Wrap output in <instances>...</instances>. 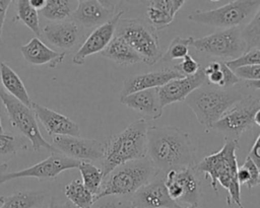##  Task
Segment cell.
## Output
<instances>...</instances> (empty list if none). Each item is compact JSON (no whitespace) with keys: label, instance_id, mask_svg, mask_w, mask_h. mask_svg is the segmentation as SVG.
I'll return each instance as SVG.
<instances>
[{"label":"cell","instance_id":"1","mask_svg":"<svg viewBox=\"0 0 260 208\" xmlns=\"http://www.w3.org/2000/svg\"><path fill=\"white\" fill-rule=\"evenodd\" d=\"M147 157L160 172L195 165L189 135L174 126H148Z\"/></svg>","mask_w":260,"mask_h":208},{"label":"cell","instance_id":"2","mask_svg":"<svg viewBox=\"0 0 260 208\" xmlns=\"http://www.w3.org/2000/svg\"><path fill=\"white\" fill-rule=\"evenodd\" d=\"M239 146L238 140L224 138L222 147L194 165L197 171L204 174V178H209L210 186L217 194L219 184L226 190L228 204H236L239 208H245L241 199V185L238 181V161L236 151Z\"/></svg>","mask_w":260,"mask_h":208},{"label":"cell","instance_id":"3","mask_svg":"<svg viewBox=\"0 0 260 208\" xmlns=\"http://www.w3.org/2000/svg\"><path fill=\"white\" fill-rule=\"evenodd\" d=\"M147 122L139 119L104 142L101 166L104 178L123 163L147 157Z\"/></svg>","mask_w":260,"mask_h":208},{"label":"cell","instance_id":"4","mask_svg":"<svg viewBox=\"0 0 260 208\" xmlns=\"http://www.w3.org/2000/svg\"><path fill=\"white\" fill-rule=\"evenodd\" d=\"M159 172L148 157L123 163L104 178L94 201L105 196L131 197Z\"/></svg>","mask_w":260,"mask_h":208},{"label":"cell","instance_id":"5","mask_svg":"<svg viewBox=\"0 0 260 208\" xmlns=\"http://www.w3.org/2000/svg\"><path fill=\"white\" fill-rule=\"evenodd\" d=\"M242 97L243 95L238 90L204 83L193 90L185 100L194 113L197 121L208 131L212 128L213 124Z\"/></svg>","mask_w":260,"mask_h":208},{"label":"cell","instance_id":"6","mask_svg":"<svg viewBox=\"0 0 260 208\" xmlns=\"http://www.w3.org/2000/svg\"><path fill=\"white\" fill-rule=\"evenodd\" d=\"M115 34L123 38L148 65H154L162 57L157 29L145 19L121 17Z\"/></svg>","mask_w":260,"mask_h":208},{"label":"cell","instance_id":"7","mask_svg":"<svg viewBox=\"0 0 260 208\" xmlns=\"http://www.w3.org/2000/svg\"><path fill=\"white\" fill-rule=\"evenodd\" d=\"M260 7V0H234L211 10H196L188 18L196 23L218 28L240 27L254 16Z\"/></svg>","mask_w":260,"mask_h":208},{"label":"cell","instance_id":"8","mask_svg":"<svg viewBox=\"0 0 260 208\" xmlns=\"http://www.w3.org/2000/svg\"><path fill=\"white\" fill-rule=\"evenodd\" d=\"M0 99L4 105L11 126L18 130L30 142L32 150L38 151L44 148L50 152L57 151L43 137L36 120V115L30 107L25 106L3 88H0Z\"/></svg>","mask_w":260,"mask_h":208},{"label":"cell","instance_id":"9","mask_svg":"<svg viewBox=\"0 0 260 208\" xmlns=\"http://www.w3.org/2000/svg\"><path fill=\"white\" fill-rule=\"evenodd\" d=\"M260 109V98L253 95L243 96L216 121L211 129L224 138L238 140L241 135L254 125V115Z\"/></svg>","mask_w":260,"mask_h":208},{"label":"cell","instance_id":"10","mask_svg":"<svg viewBox=\"0 0 260 208\" xmlns=\"http://www.w3.org/2000/svg\"><path fill=\"white\" fill-rule=\"evenodd\" d=\"M191 46L208 56L232 60L246 52V45L242 39L240 27L220 29L199 39L193 38Z\"/></svg>","mask_w":260,"mask_h":208},{"label":"cell","instance_id":"11","mask_svg":"<svg viewBox=\"0 0 260 208\" xmlns=\"http://www.w3.org/2000/svg\"><path fill=\"white\" fill-rule=\"evenodd\" d=\"M79 163V160L68 157L58 151L51 152V155L46 159L31 166L12 172H7L6 170L0 177V184H4L6 182L20 178H35L40 181L54 180L65 170L77 168Z\"/></svg>","mask_w":260,"mask_h":208},{"label":"cell","instance_id":"12","mask_svg":"<svg viewBox=\"0 0 260 208\" xmlns=\"http://www.w3.org/2000/svg\"><path fill=\"white\" fill-rule=\"evenodd\" d=\"M54 148L64 155L79 161L102 160L104 156V143L79 136H53Z\"/></svg>","mask_w":260,"mask_h":208},{"label":"cell","instance_id":"13","mask_svg":"<svg viewBox=\"0 0 260 208\" xmlns=\"http://www.w3.org/2000/svg\"><path fill=\"white\" fill-rule=\"evenodd\" d=\"M159 175V174H158ZM131 196L132 208H182L168 194L165 172H160Z\"/></svg>","mask_w":260,"mask_h":208},{"label":"cell","instance_id":"14","mask_svg":"<svg viewBox=\"0 0 260 208\" xmlns=\"http://www.w3.org/2000/svg\"><path fill=\"white\" fill-rule=\"evenodd\" d=\"M122 15L123 11H119L118 13H115V15L109 21L95 27L85 39L77 52L74 54L72 58V63L78 66L83 65L85 59L88 56L104 51V49L114 38L117 23Z\"/></svg>","mask_w":260,"mask_h":208},{"label":"cell","instance_id":"15","mask_svg":"<svg viewBox=\"0 0 260 208\" xmlns=\"http://www.w3.org/2000/svg\"><path fill=\"white\" fill-rule=\"evenodd\" d=\"M206 82V77L201 68L192 76L173 79L165 85L157 87V93L161 106L165 108L174 102L183 101L196 88Z\"/></svg>","mask_w":260,"mask_h":208},{"label":"cell","instance_id":"16","mask_svg":"<svg viewBox=\"0 0 260 208\" xmlns=\"http://www.w3.org/2000/svg\"><path fill=\"white\" fill-rule=\"evenodd\" d=\"M120 102L139 114L146 122L161 117L164 107L160 103L157 88L139 90L120 96Z\"/></svg>","mask_w":260,"mask_h":208},{"label":"cell","instance_id":"17","mask_svg":"<svg viewBox=\"0 0 260 208\" xmlns=\"http://www.w3.org/2000/svg\"><path fill=\"white\" fill-rule=\"evenodd\" d=\"M41 34L52 46L68 50L73 48L82 37L80 25L73 19L51 21L41 30Z\"/></svg>","mask_w":260,"mask_h":208},{"label":"cell","instance_id":"18","mask_svg":"<svg viewBox=\"0 0 260 208\" xmlns=\"http://www.w3.org/2000/svg\"><path fill=\"white\" fill-rule=\"evenodd\" d=\"M31 109L36 118L42 123L49 135L53 136H79L78 125L65 115L50 110L40 103L32 102Z\"/></svg>","mask_w":260,"mask_h":208},{"label":"cell","instance_id":"19","mask_svg":"<svg viewBox=\"0 0 260 208\" xmlns=\"http://www.w3.org/2000/svg\"><path fill=\"white\" fill-rule=\"evenodd\" d=\"M181 77L183 76L174 68L161 69L158 71L133 75L124 80L120 96H124L139 90L157 88L173 79Z\"/></svg>","mask_w":260,"mask_h":208},{"label":"cell","instance_id":"20","mask_svg":"<svg viewBox=\"0 0 260 208\" xmlns=\"http://www.w3.org/2000/svg\"><path fill=\"white\" fill-rule=\"evenodd\" d=\"M115 15V10L102 5L98 0H85L78 2L71 19L80 26L98 27L109 21Z\"/></svg>","mask_w":260,"mask_h":208},{"label":"cell","instance_id":"21","mask_svg":"<svg viewBox=\"0 0 260 208\" xmlns=\"http://www.w3.org/2000/svg\"><path fill=\"white\" fill-rule=\"evenodd\" d=\"M20 52L24 60L29 64L36 66L48 65L51 68H56L64 61L66 56L64 52L58 53L49 48L38 37L32 38L27 44L21 46Z\"/></svg>","mask_w":260,"mask_h":208},{"label":"cell","instance_id":"22","mask_svg":"<svg viewBox=\"0 0 260 208\" xmlns=\"http://www.w3.org/2000/svg\"><path fill=\"white\" fill-rule=\"evenodd\" d=\"M167 172L170 174L182 188V197L179 200V204L185 203L197 207L200 200L201 183L197 177V170L194 165L170 169Z\"/></svg>","mask_w":260,"mask_h":208},{"label":"cell","instance_id":"23","mask_svg":"<svg viewBox=\"0 0 260 208\" xmlns=\"http://www.w3.org/2000/svg\"><path fill=\"white\" fill-rule=\"evenodd\" d=\"M101 55L120 66L133 65L142 62L141 57L121 37L115 34L109 45L101 52Z\"/></svg>","mask_w":260,"mask_h":208},{"label":"cell","instance_id":"24","mask_svg":"<svg viewBox=\"0 0 260 208\" xmlns=\"http://www.w3.org/2000/svg\"><path fill=\"white\" fill-rule=\"evenodd\" d=\"M0 79L6 92L17 98L25 106L31 108L32 101L24 83L13 69L2 61L0 63Z\"/></svg>","mask_w":260,"mask_h":208},{"label":"cell","instance_id":"25","mask_svg":"<svg viewBox=\"0 0 260 208\" xmlns=\"http://www.w3.org/2000/svg\"><path fill=\"white\" fill-rule=\"evenodd\" d=\"M46 200V192L27 190L9 196H1L0 208H40Z\"/></svg>","mask_w":260,"mask_h":208},{"label":"cell","instance_id":"26","mask_svg":"<svg viewBox=\"0 0 260 208\" xmlns=\"http://www.w3.org/2000/svg\"><path fill=\"white\" fill-rule=\"evenodd\" d=\"M203 72L207 83L221 88L231 87L241 80L223 61H213L209 63L203 68Z\"/></svg>","mask_w":260,"mask_h":208},{"label":"cell","instance_id":"27","mask_svg":"<svg viewBox=\"0 0 260 208\" xmlns=\"http://www.w3.org/2000/svg\"><path fill=\"white\" fill-rule=\"evenodd\" d=\"M78 2L75 0H47L41 14L50 21H63L71 18Z\"/></svg>","mask_w":260,"mask_h":208},{"label":"cell","instance_id":"28","mask_svg":"<svg viewBox=\"0 0 260 208\" xmlns=\"http://www.w3.org/2000/svg\"><path fill=\"white\" fill-rule=\"evenodd\" d=\"M65 196L74 208H90L94 202V196L83 185L82 181L76 179L65 186Z\"/></svg>","mask_w":260,"mask_h":208},{"label":"cell","instance_id":"29","mask_svg":"<svg viewBox=\"0 0 260 208\" xmlns=\"http://www.w3.org/2000/svg\"><path fill=\"white\" fill-rule=\"evenodd\" d=\"M29 143L24 136L0 131V157L13 156L21 150H29Z\"/></svg>","mask_w":260,"mask_h":208},{"label":"cell","instance_id":"30","mask_svg":"<svg viewBox=\"0 0 260 208\" xmlns=\"http://www.w3.org/2000/svg\"><path fill=\"white\" fill-rule=\"evenodd\" d=\"M77 168L80 171L83 185L95 197L104 181V174L102 168L98 167L90 161H80Z\"/></svg>","mask_w":260,"mask_h":208},{"label":"cell","instance_id":"31","mask_svg":"<svg viewBox=\"0 0 260 208\" xmlns=\"http://www.w3.org/2000/svg\"><path fill=\"white\" fill-rule=\"evenodd\" d=\"M15 19L26 25L37 37L41 36V26L38 10L29 4L28 0H16Z\"/></svg>","mask_w":260,"mask_h":208},{"label":"cell","instance_id":"32","mask_svg":"<svg viewBox=\"0 0 260 208\" xmlns=\"http://www.w3.org/2000/svg\"><path fill=\"white\" fill-rule=\"evenodd\" d=\"M241 36L246 45V51L260 49V7L250 21L241 27Z\"/></svg>","mask_w":260,"mask_h":208},{"label":"cell","instance_id":"33","mask_svg":"<svg viewBox=\"0 0 260 208\" xmlns=\"http://www.w3.org/2000/svg\"><path fill=\"white\" fill-rule=\"evenodd\" d=\"M259 172V167L248 156L245 162L238 168V181L240 185H245L248 189H252L260 184Z\"/></svg>","mask_w":260,"mask_h":208},{"label":"cell","instance_id":"34","mask_svg":"<svg viewBox=\"0 0 260 208\" xmlns=\"http://www.w3.org/2000/svg\"><path fill=\"white\" fill-rule=\"evenodd\" d=\"M193 40V37L189 38H182V37H176L172 40L167 52L162 54L161 59L165 62L172 61L175 59H183L187 55H189V47L191 46V42Z\"/></svg>","mask_w":260,"mask_h":208},{"label":"cell","instance_id":"35","mask_svg":"<svg viewBox=\"0 0 260 208\" xmlns=\"http://www.w3.org/2000/svg\"><path fill=\"white\" fill-rule=\"evenodd\" d=\"M90 208H132L131 197L105 196L96 199Z\"/></svg>","mask_w":260,"mask_h":208},{"label":"cell","instance_id":"36","mask_svg":"<svg viewBox=\"0 0 260 208\" xmlns=\"http://www.w3.org/2000/svg\"><path fill=\"white\" fill-rule=\"evenodd\" d=\"M225 64L233 71L242 66L260 65V49H251L234 60L225 61Z\"/></svg>","mask_w":260,"mask_h":208},{"label":"cell","instance_id":"37","mask_svg":"<svg viewBox=\"0 0 260 208\" xmlns=\"http://www.w3.org/2000/svg\"><path fill=\"white\" fill-rule=\"evenodd\" d=\"M146 17L147 21L154 26L156 29H162L166 26H168L174 19V16H172L170 13L164 12L161 10L155 9L153 7L148 6L146 10Z\"/></svg>","mask_w":260,"mask_h":208},{"label":"cell","instance_id":"38","mask_svg":"<svg viewBox=\"0 0 260 208\" xmlns=\"http://www.w3.org/2000/svg\"><path fill=\"white\" fill-rule=\"evenodd\" d=\"M174 69H176L183 77H186L196 74L201 69V66L191 55H187L179 64L175 65Z\"/></svg>","mask_w":260,"mask_h":208},{"label":"cell","instance_id":"39","mask_svg":"<svg viewBox=\"0 0 260 208\" xmlns=\"http://www.w3.org/2000/svg\"><path fill=\"white\" fill-rule=\"evenodd\" d=\"M234 72L240 79L246 81L260 80V65L242 66L235 69Z\"/></svg>","mask_w":260,"mask_h":208},{"label":"cell","instance_id":"40","mask_svg":"<svg viewBox=\"0 0 260 208\" xmlns=\"http://www.w3.org/2000/svg\"><path fill=\"white\" fill-rule=\"evenodd\" d=\"M249 157L255 162V164L260 168V134L258 135L256 141L254 142L250 153Z\"/></svg>","mask_w":260,"mask_h":208},{"label":"cell","instance_id":"41","mask_svg":"<svg viewBox=\"0 0 260 208\" xmlns=\"http://www.w3.org/2000/svg\"><path fill=\"white\" fill-rule=\"evenodd\" d=\"M12 0H0V44H2V29L5 21L6 13Z\"/></svg>","mask_w":260,"mask_h":208},{"label":"cell","instance_id":"42","mask_svg":"<svg viewBox=\"0 0 260 208\" xmlns=\"http://www.w3.org/2000/svg\"><path fill=\"white\" fill-rule=\"evenodd\" d=\"M49 208H74V206L70 202H65V203H59L55 200V198L51 199L50 202V207Z\"/></svg>","mask_w":260,"mask_h":208},{"label":"cell","instance_id":"43","mask_svg":"<svg viewBox=\"0 0 260 208\" xmlns=\"http://www.w3.org/2000/svg\"><path fill=\"white\" fill-rule=\"evenodd\" d=\"M28 2L31 5V7H34L38 11H41L45 7L47 0H28Z\"/></svg>","mask_w":260,"mask_h":208},{"label":"cell","instance_id":"44","mask_svg":"<svg viewBox=\"0 0 260 208\" xmlns=\"http://www.w3.org/2000/svg\"><path fill=\"white\" fill-rule=\"evenodd\" d=\"M188 0H172L173 3V13L176 15V13L181 9V7L187 2Z\"/></svg>","mask_w":260,"mask_h":208},{"label":"cell","instance_id":"45","mask_svg":"<svg viewBox=\"0 0 260 208\" xmlns=\"http://www.w3.org/2000/svg\"><path fill=\"white\" fill-rule=\"evenodd\" d=\"M98 1H99L102 5H104L105 7L115 10V4L113 3L112 0H98Z\"/></svg>","mask_w":260,"mask_h":208},{"label":"cell","instance_id":"46","mask_svg":"<svg viewBox=\"0 0 260 208\" xmlns=\"http://www.w3.org/2000/svg\"><path fill=\"white\" fill-rule=\"evenodd\" d=\"M247 87L254 88V89H260V80L247 81Z\"/></svg>","mask_w":260,"mask_h":208},{"label":"cell","instance_id":"47","mask_svg":"<svg viewBox=\"0 0 260 208\" xmlns=\"http://www.w3.org/2000/svg\"><path fill=\"white\" fill-rule=\"evenodd\" d=\"M254 124L260 127V109H258L254 115Z\"/></svg>","mask_w":260,"mask_h":208},{"label":"cell","instance_id":"48","mask_svg":"<svg viewBox=\"0 0 260 208\" xmlns=\"http://www.w3.org/2000/svg\"><path fill=\"white\" fill-rule=\"evenodd\" d=\"M7 168H8V163H7V162H4V163H2V164L0 165V177H1V175H2L3 172H5V171L7 170Z\"/></svg>","mask_w":260,"mask_h":208},{"label":"cell","instance_id":"49","mask_svg":"<svg viewBox=\"0 0 260 208\" xmlns=\"http://www.w3.org/2000/svg\"><path fill=\"white\" fill-rule=\"evenodd\" d=\"M182 208H196V206H193V205H189L188 207H182Z\"/></svg>","mask_w":260,"mask_h":208},{"label":"cell","instance_id":"50","mask_svg":"<svg viewBox=\"0 0 260 208\" xmlns=\"http://www.w3.org/2000/svg\"><path fill=\"white\" fill-rule=\"evenodd\" d=\"M0 131H3V127H2V123H1V117H0Z\"/></svg>","mask_w":260,"mask_h":208},{"label":"cell","instance_id":"51","mask_svg":"<svg viewBox=\"0 0 260 208\" xmlns=\"http://www.w3.org/2000/svg\"><path fill=\"white\" fill-rule=\"evenodd\" d=\"M209 1H211V2H218V1H220V0H209Z\"/></svg>","mask_w":260,"mask_h":208},{"label":"cell","instance_id":"52","mask_svg":"<svg viewBox=\"0 0 260 208\" xmlns=\"http://www.w3.org/2000/svg\"><path fill=\"white\" fill-rule=\"evenodd\" d=\"M75 1H77V2H82V1H85V0H75Z\"/></svg>","mask_w":260,"mask_h":208},{"label":"cell","instance_id":"53","mask_svg":"<svg viewBox=\"0 0 260 208\" xmlns=\"http://www.w3.org/2000/svg\"><path fill=\"white\" fill-rule=\"evenodd\" d=\"M259 181H260V172H259Z\"/></svg>","mask_w":260,"mask_h":208},{"label":"cell","instance_id":"54","mask_svg":"<svg viewBox=\"0 0 260 208\" xmlns=\"http://www.w3.org/2000/svg\"><path fill=\"white\" fill-rule=\"evenodd\" d=\"M15 1H16V0H12V2H15Z\"/></svg>","mask_w":260,"mask_h":208},{"label":"cell","instance_id":"55","mask_svg":"<svg viewBox=\"0 0 260 208\" xmlns=\"http://www.w3.org/2000/svg\"><path fill=\"white\" fill-rule=\"evenodd\" d=\"M0 63H1V60H0Z\"/></svg>","mask_w":260,"mask_h":208}]
</instances>
